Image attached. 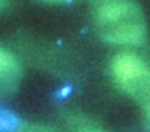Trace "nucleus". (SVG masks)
<instances>
[{"label": "nucleus", "instance_id": "obj_1", "mask_svg": "<svg viewBox=\"0 0 150 132\" xmlns=\"http://www.w3.org/2000/svg\"><path fill=\"white\" fill-rule=\"evenodd\" d=\"M112 72L116 82L128 94L140 100L147 97L150 75L141 57L134 53H119L112 62Z\"/></svg>", "mask_w": 150, "mask_h": 132}, {"label": "nucleus", "instance_id": "obj_2", "mask_svg": "<svg viewBox=\"0 0 150 132\" xmlns=\"http://www.w3.org/2000/svg\"><path fill=\"white\" fill-rule=\"evenodd\" d=\"M137 9L132 8L129 3L125 2H105L97 9V18L103 24V27L115 24L132 13H135Z\"/></svg>", "mask_w": 150, "mask_h": 132}, {"label": "nucleus", "instance_id": "obj_3", "mask_svg": "<svg viewBox=\"0 0 150 132\" xmlns=\"http://www.w3.org/2000/svg\"><path fill=\"white\" fill-rule=\"evenodd\" d=\"M18 74L19 68L15 57L9 51L0 48V85L11 84L18 78Z\"/></svg>", "mask_w": 150, "mask_h": 132}]
</instances>
